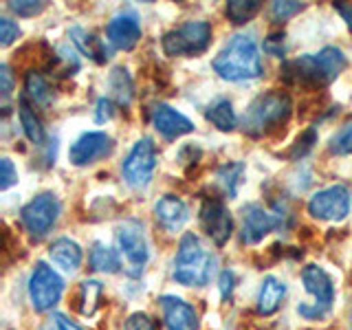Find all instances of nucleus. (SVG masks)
I'll return each mask as SVG.
<instances>
[{"mask_svg":"<svg viewBox=\"0 0 352 330\" xmlns=\"http://www.w3.org/2000/svg\"><path fill=\"white\" fill-rule=\"evenodd\" d=\"M113 148H115L113 137L106 135V132H84L71 146L69 159L77 168H86V165H93L106 159L113 152Z\"/></svg>","mask_w":352,"mask_h":330,"instance_id":"f8f14e48","label":"nucleus"},{"mask_svg":"<svg viewBox=\"0 0 352 330\" xmlns=\"http://www.w3.org/2000/svg\"><path fill=\"white\" fill-rule=\"evenodd\" d=\"M330 152L337 154V157H346L352 152V124L344 126L330 139Z\"/></svg>","mask_w":352,"mask_h":330,"instance_id":"473e14b6","label":"nucleus"},{"mask_svg":"<svg viewBox=\"0 0 352 330\" xmlns=\"http://www.w3.org/2000/svg\"><path fill=\"white\" fill-rule=\"evenodd\" d=\"M60 214H62L60 198L51 192H44V194H38L36 198H31V201L22 207L20 220H22V225H25V229L29 231V236L40 240L55 227Z\"/></svg>","mask_w":352,"mask_h":330,"instance_id":"0eeeda50","label":"nucleus"},{"mask_svg":"<svg viewBox=\"0 0 352 330\" xmlns=\"http://www.w3.org/2000/svg\"><path fill=\"white\" fill-rule=\"evenodd\" d=\"M216 271V258L207 253L194 234L181 238L179 253L174 260V280L183 286H205Z\"/></svg>","mask_w":352,"mask_h":330,"instance_id":"20e7f679","label":"nucleus"},{"mask_svg":"<svg viewBox=\"0 0 352 330\" xmlns=\"http://www.w3.org/2000/svg\"><path fill=\"white\" fill-rule=\"evenodd\" d=\"M348 60L339 47H324L315 55H300L282 64L280 77L289 86H300L306 91H322L344 73Z\"/></svg>","mask_w":352,"mask_h":330,"instance_id":"f257e3e1","label":"nucleus"},{"mask_svg":"<svg viewBox=\"0 0 352 330\" xmlns=\"http://www.w3.org/2000/svg\"><path fill=\"white\" fill-rule=\"evenodd\" d=\"M108 42L119 51H132L141 40V25L139 18L132 11H124V14L115 16L106 27Z\"/></svg>","mask_w":352,"mask_h":330,"instance_id":"2eb2a0df","label":"nucleus"},{"mask_svg":"<svg viewBox=\"0 0 352 330\" xmlns=\"http://www.w3.org/2000/svg\"><path fill=\"white\" fill-rule=\"evenodd\" d=\"M91 269L97 273H117L121 269L117 251L104 245V242H95L91 249Z\"/></svg>","mask_w":352,"mask_h":330,"instance_id":"bb28decb","label":"nucleus"},{"mask_svg":"<svg viewBox=\"0 0 352 330\" xmlns=\"http://www.w3.org/2000/svg\"><path fill=\"white\" fill-rule=\"evenodd\" d=\"M335 9L339 11V16L346 20L348 29L352 31V3H337Z\"/></svg>","mask_w":352,"mask_h":330,"instance_id":"79ce46f5","label":"nucleus"},{"mask_svg":"<svg viewBox=\"0 0 352 330\" xmlns=\"http://www.w3.org/2000/svg\"><path fill=\"white\" fill-rule=\"evenodd\" d=\"M214 71L227 82H251L262 75L260 47L253 36L238 33L216 55Z\"/></svg>","mask_w":352,"mask_h":330,"instance_id":"7ed1b4c3","label":"nucleus"},{"mask_svg":"<svg viewBox=\"0 0 352 330\" xmlns=\"http://www.w3.org/2000/svg\"><path fill=\"white\" fill-rule=\"evenodd\" d=\"M234 286H236V275L234 271H223L220 273V295H223V300H229L231 293H234Z\"/></svg>","mask_w":352,"mask_h":330,"instance_id":"58836bf2","label":"nucleus"},{"mask_svg":"<svg viewBox=\"0 0 352 330\" xmlns=\"http://www.w3.org/2000/svg\"><path fill=\"white\" fill-rule=\"evenodd\" d=\"M275 227H278V220L262 205L249 203L242 207V242L245 245H258Z\"/></svg>","mask_w":352,"mask_h":330,"instance_id":"4468645a","label":"nucleus"},{"mask_svg":"<svg viewBox=\"0 0 352 330\" xmlns=\"http://www.w3.org/2000/svg\"><path fill=\"white\" fill-rule=\"evenodd\" d=\"M117 242L121 253L126 256V260L135 267L137 271H143L146 262L150 258L146 234H143V225L139 220H124L117 227Z\"/></svg>","mask_w":352,"mask_h":330,"instance_id":"ddd939ff","label":"nucleus"},{"mask_svg":"<svg viewBox=\"0 0 352 330\" xmlns=\"http://www.w3.org/2000/svg\"><path fill=\"white\" fill-rule=\"evenodd\" d=\"M110 117H113V102L102 97L97 102V108H95V119L99 121V124H104V121H108Z\"/></svg>","mask_w":352,"mask_h":330,"instance_id":"a19ab883","label":"nucleus"},{"mask_svg":"<svg viewBox=\"0 0 352 330\" xmlns=\"http://www.w3.org/2000/svg\"><path fill=\"white\" fill-rule=\"evenodd\" d=\"M264 49H267L271 55H278V58H282V55H284V33L282 31L271 33V36L264 40Z\"/></svg>","mask_w":352,"mask_h":330,"instance_id":"4c0bfd02","label":"nucleus"},{"mask_svg":"<svg viewBox=\"0 0 352 330\" xmlns=\"http://www.w3.org/2000/svg\"><path fill=\"white\" fill-rule=\"evenodd\" d=\"M302 284L306 293L315 300V304H300L297 313L306 319H322L324 315H328L335 302V284L330 280V275L322 267H317V264H308L302 271Z\"/></svg>","mask_w":352,"mask_h":330,"instance_id":"423d86ee","label":"nucleus"},{"mask_svg":"<svg viewBox=\"0 0 352 330\" xmlns=\"http://www.w3.org/2000/svg\"><path fill=\"white\" fill-rule=\"evenodd\" d=\"M9 9L18 14L20 18H33L47 9V3H36V0H18V3H9Z\"/></svg>","mask_w":352,"mask_h":330,"instance_id":"72a5a7b5","label":"nucleus"},{"mask_svg":"<svg viewBox=\"0 0 352 330\" xmlns=\"http://www.w3.org/2000/svg\"><path fill=\"white\" fill-rule=\"evenodd\" d=\"M308 214L326 223H339L350 214V190L346 185H330L308 201Z\"/></svg>","mask_w":352,"mask_h":330,"instance_id":"9d476101","label":"nucleus"},{"mask_svg":"<svg viewBox=\"0 0 352 330\" xmlns=\"http://www.w3.org/2000/svg\"><path fill=\"white\" fill-rule=\"evenodd\" d=\"M25 97L33 106H49L51 104V86L42 77L40 71H29L25 77Z\"/></svg>","mask_w":352,"mask_h":330,"instance_id":"a878e982","label":"nucleus"},{"mask_svg":"<svg viewBox=\"0 0 352 330\" xmlns=\"http://www.w3.org/2000/svg\"><path fill=\"white\" fill-rule=\"evenodd\" d=\"M154 218H157V223L163 231L176 234V231H181L187 220H190V209H187V205L179 196L165 194L163 198H159L157 205H154Z\"/></svg>","mask_w":352,"mask_h":330,"instance_id":"f3484780","label":"nucleus"},{"mask_svg":"<svg viewBox=\"0 0 352 330\" xmlns=\"http://www.w3.org/2000/svg\"><path fill=\"white\" fill-rule=\"evenodd\" d=\"M212 44V25L205 20H190L170 29L161 40L163 53L170 58H196Z\"/></svg>","mask_w":352,"mask_h":330,"instance_id":"39448f33","label":"nucleus"},{"mask_svg":"<svg viewBox=\"0 0 352 330\" xmlns=\"http://www.w3.org/2000/svg\"><path fill=\"white\" fill-rule=\"evenodd\" d=\"M80 58H77V53L69 47H60L58 53H55V60L51 64V71L60 73L64 77H71L80 71Z\"/></svg>","mask_w":352,"mask_h":330,"instance_id":"c756f323","label":"nucleus"},{"mask_svg":"<svg viewBox=\"0 0 352 330\" xmlns=\"http://www.w3.org/2000/svg\"><path fill=\"white\" fill-rule=\"evenodd\" d=\"M64 280L47 262H38L29 280V297L38 313H47L62 300Z\"/></svg>","mask_w":352,"mask_h":330,"instance_id":"1a4fd4ad","label":"nucleus"},{"mask_svg":"<svg viewBox=\"0 0 352 330\" xmlns=\"http://www.w3.org/2000/svg\"><path fill=\"white\" fill-rule=\"evenodd\" d=\"M293 115V99L286 91L260 93L242 115L240 126L245 135L260 139L269 137L275 130H282Z\"/></svg>","mask_w":352,"mask_h":330,"instance_id":"f03ea898","label":"nucleus"},{"mask_svg":"<svg viewBox=\"0 0 352 330\" xmlns=\"http://www.w3.org/2000/svg\"><path fill=\"white\" fill-rule=\"evenodd\" d=\"M157 163H159V157H157L154 141L150 137L139 139L135 146H132L126 161L121 163L124 181L130 187H135V190H143V187L150 185L154 170H157Z\"/></svg>","mask_w":352,"mask_h":330,"instance_id":"6e6552de","label":"nucleus"},{"mask_svg":"<svg viewBox=\"0 0 352 330\" xmlns=\"http://www.w3.org/2000/svg\"><path fill=\"white\" fill-rule=\"evenodd\" d=\"M102 295H104V286L102 282L97 280H86L82 282V302H80V313L91 317L97 313L99 302H102Z\"/></svg>","mask_w":352,"mask_h":330,"instance_id":"c85d7f7f","label":"nucleus"},{"mask_svg":"<svg viewBox=\"0 0 352 330\" xmlns=\"http://www.w3.org/2000/svg\"><path fill=\"white\" fill-rule=\"evenodd\" d=\"M306 5L302 3H293V0H278V3L271 5V18L275 22H286L289 18L297 16L300 11H304Z\"/></svg>","mask_w":352,"mask_h":330,"instance_id":"2f4dec72","label":"nucleus"},{"mask_svg":"<svg viewBox=\"0 0 352 330\" xmlns=\"http://www.w3.org/2000/svg\"><path fill=\"white\" fill-rule=\"evenodd\" d=\"M198 220H201L203 231L212 238L216 247L227 245L231 234H234V218H231L220 198H205L201 212H198Z\"/></svg>","mask_w":352,"mask_h":330,"instance_id":"9b49d317","label":"nucleus"},{"mask_svg":"<svg viewBox=\"0 0 352 330\" xmlns=\"http://www.w3.org/2000/svg\"><path fill=\"white\" fill-rule=\"evenodd\" d=\"M18 36H20V27L16 22L9 18H0V44H3V47H9V44L16 42Z\"/></svg>","mask_w":352,"mask_h":330,"instance_id":"c9c22d12","label":"nucleus"},{"mask_svg":"<svg viewBox=\"0 0 352 330\" xmlns=\"http://www.w3.org/2000/svg\"><path fill=\"white\" fill-rule=\"evenodd\" d=\"M18 115H20V126L25 130V135L31 143H36V146H42L44 139H47V132H44V126L40 117L36 115V110H33V104L29 99L22 95L20 97V108H18Z\"/></svg>","mask_w":352,"mask_h":330,"instance_id":"5701e85b","label":"nucleus"},{"mask_svg":"<svg viewBox=\"0 0 352 330\" xmlns=\"http://www.w3.org/2000/svg\"><path fill=\"white\" fill-rule=\"evenodd\" d=\"M262 9L260 0H231L227 3L225 14L234 25H245V22L253 20Z\"/></svg>","mask_w":352,"mask_h":330,"instance_id":"cd10ccee","label":"nucleus"},{"mask_svg":"<svg viewBox=\"0 0 352 330\" xmlns=\"http://www.w3.org/2000/svg\"><path fill=\"white\" fill-rule=\"evenodd\" d=\"M108 88L113 93V99L119 104L128 108L135 99V84H132V77L128 73L126 66H115L108 75Z\"/></svg>","mask_w":352,"mask_h":330,"instance_id":"4be33fe9","label":"nucleus"},{"mask_svg":"<svg viewBox=\"0 0 352 330\" xmlns=\"http://www.w3.org/2000/svg\"><path fill=\"white\" fill-rule=\"evenodd\" d=\"M69 36H71V40H73V44L77 49H80L84 55H88L93 62H97V64H106L108 60H110V51H108V47L104 44V40L102 38H97L95 33H86L82 27H73L71 31H69Z\"/></svg>","mask_w":352,"mask_h":330,"instance_id":"412c9836","label":"nucleus"},{"mask_svg":"<svg viewBox=\"0 0 352 330\" xmlns=\"http://www.w3.org/2000/svg\"><path fill=\"white\" fill-rule=\"evenodd\" d=\"M49 258L58 264V267L66 273H75L77 269L82 267V260H84V253L82 247L77 245L75 240L71 238H58L49 247Z\"/></svg>","mask_w":352,"mask_h":330,"instance_id":"6ab92c4d","label":"nucleus"},{"mask_svg":"<svg viewBox=\"0 0 352 330\" xmlns=\"http://www.w3.org/2000/svg\"><path fill=\"white\" fill-rule=\"evenodd\" d=\"M286 297V284L280 282L278 278H264L262 282V289H260V295H258V313L262 317H271L280 311V306Z\"/></svg>","mask_w":352,"mask_h":330,"instance_id":"aec40b11","label":"nucleus"},{"mask_svg":"<svg viewBox=\"0 0 352 330\" xmlns=\"http://www.w3.org/2000/svg\"><path fill=\"white\" fill-rule=\"evenodd\" d=\"M242 176H245V163H240V161L225 163V165H220L216 172V185L223 190L227 198H236L242 185Z\"/></svg>","mask_w":352,"mask_h":330,"instance_id":"393cba45","label":"nucleus"},{"mask_svg":"<svg viewBox=\"0 0 352 330\" xmlns=\"http://www.w3.org/2000/svg\"><path fill=\"white\" fill-rule=\"evenodd\" d=\"M18 183V172L9 159H0V190L7 192L11 185Z\"/></svg>","mask_w":352,"mask_h":330,"instance_id":"f704fd0d","label":"nucleus"},{"mask_svg":"<svg viewBox=\"0 0 352 330\" xmlns=\"http://www.w3.org/2000/svg\"><path fill=\"white\" fill-rule=\"evenodd\" d=\"M53 319H55V324H58V328H60V330H82L80 326H77L75 322H71L69 317H64L62 313H55V315H53Z\"/></svg>","mask_w":352,"mask_h":330,"instance_id":"37998d69","label":"nucleus"},{"mask_svg":"<svg viewBox=\"0 0 352 330\" xmlns=\"http://www.w3.org/2000/svg\"><path fill=\"white\" fill-rule=\"evenodd\" d=\"M0 91H3V97H9L14 91V73H11L9 64L0 66Z\"/></svg>","mask_w":352,"mask_h":330,"instance_id":"ea45409f","label":"nucleus"},{"mask_svg":"<svg viewBox=\"0 0 352 330\" xmlns=\"http://www.w3.org/2000/svg\"><path fill=\"white\" fill-rule=\"evenodd\" d=\"M159 302L163 308V319L168 330H198V315L194 311V306H190L181 297L174 295H163Z\"/></svg>","mask_w":352,"mask_h":330,"instance_id":"a211bd4d","label":"nucleus"},{"mask_svg":"<svg viewBox=\"0 0 352 330\" xmlns=\"http://www.w3.org/2000/svg\"><path fill=\"white\" fill-rule=\"evenodd\" d=\"M315 143H317V130L315 128H308V130H304L302 135L295 139V143L289 148V152H286V157L300 161V159L308 157V154L313 152Z\"/></svg>","mask_w":352,"mask_h":330,"instance_id":"7c9ffc66","label":"nucleus"},{"mask_svg":"<svg viewBox=\"0 0 352 330\" xmlns=\"http://www.w3.org/2000/svg\"><path fill=\"white\" fill-rule=\"evenodd\" d=\"M207 121L212 126H216L220 132H231L236 130L238 126V117H236V110H234V104L229 102V99H216V102L207 108L205 113Z\"/></svg>","mask_w":352,"mask_h":330,"instance_id":"b1692460","label":"nucleus"},{"mask_svg":"<svg viewBox=\"0 0 352 330\" xmlns=\"http://www.w3.org/2000/svg\"><path fill=\"white\" fill-rule=\"evenodd\" d=\"M152 126L165 139H179L194 132V124L183 113L168 104H157L152 108Z\"/></svg>","mask_w":352,"mask_h":330,"instance_id":"dca6fc26","label":"nucleus"},{"mask_svg":"<svg viewBox=\"0 0 352 330\" xmlns=\"http://www.w3.org/2000/svg\"><path fill=\"white\" fill-rule=\"evenodd\" d=\"M124 330H157V326H154V322L146 313H132L126 319Z\"/></svg>","mask_w":352,"mask_h":330,"instance_id":"e433bc0d","label":"nucleus"}]
</instances>
